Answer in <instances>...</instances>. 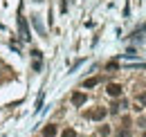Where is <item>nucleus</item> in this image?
<instances>
[{
    "mask_svg": "<svg viewBox=\"0 0 146 137\" xmlns=\"http://www.w3.org/2000/svg\"><path fill=\"white\" fill-rule=\"evenodd\" d=\"M99 81H101L99 76H90V79L83 81V88H94V86H99Z\"/></svg>",
    "mask_w": 146,
    "mask_h": 137,
    "instance_id": "6",
    "label": "nucleus"
},
{
    "mask_svg": "<svg viewBox=\"0 0 146 137\" xmlns=\"http://www.w3.org/2000/svg\"><path fill=\"white\" fill-rule=\"evenodd\" d=\"M99 135H101V137L110 135V128H108V126H101V128H99Z\"/></svg>",
    "mask_w": 146,
    "mask_h": 137,
    "instance_id": "9",
    "label": "nucleus"
},
{
    "mask_svg": "<svg viewBox=\"0 0 146 137\" xmlns=\"http://www.w3.org/2000/svg\"><path fill=\"white\" fill-rule=\"evenodd\" d=\"M142 137H146V133H144V135H142Z\"/></svg>",
    "mask_w": 146,
    "mask_h": 137,
    "instance_id": "13",
    "label": "nucleus"
},
{
    "mask_svg": "<svg viewBox=\"0 0 146 137\" xmlns=\"http://www.w3.org/2000/svg\"><path fill=\"white\" fill-rule=\"evenodd\" d=\"M63 137H76V130H74V128H65V130H63Z\"/></svg>",
    "mask_w": 146,
    "mask_h": 137,
    "instance_id": "8",
    "label": "nucleus"
},
{
    "mask_svg": "<svg viewBox=\"0 0 146 137\" xmlns=\"http://www.w3.org/2000/svg\"><path fill=\"white\" fill-rule=\"evenodd\" d=\"M106 115H108V110H106V108H101V106H99V108H94L92 112H88V117H90V119H94V121L106 119Z\"/></svg>",
    "mask_w": 146,
    "mask_h": 137,
    "instance_id": "1",
    "label": "nucleus"
},
{
    "mask_svg": "<svg viewBox=\"0 0 146 137\" xmlns=\"http://www.w3.org/2000/svg\"><path fill=\"white\" fill-rule=\"evenodd\" d=\"M86 103V94L83 92H74L72 94V106H83Z\"/></svg>",
    "mask_w": 146,
    "mask_h": 137,
    "instance_id": "5",
    "label": "nucleus"
},
{
    "mask_svg": "<svg viewBox=\"0 0 146 137\" xmlns=\"http://www.w3.org/2000/svg\"><path fill=\"white\" fill-rule=\"evenodd\" d=\"M117 137H133V135H130V130H128V128H124V130H119V133H117Z\"/></svg>",
    "mask_w": 146,
    "mask_h": 137,
    "instance_id": "10",
    "label": "nucleus"
},
{
    "mask_svg": "<svg viewBox=\"0 0 146 137\" xmlns=\"http://www.w3.org/2000/svg\"><path fill=\"white\" fill-rule=\"evenodd\" d=\"M135 101H137V106H135V110H142V108L146 106V92H142V94H137V99H135Z\"/></svg>",
    "mask_w": 146,
    "mask_h": 137,
    "instance_id": "7",
    "label": "nucleus"
},
{
    "mask_svg": "<svg viewBox=\"0 0 146 137\" xmlns=\"http://www.w3.org/2000/svg\"><path fill=\"white\" fill-rule=\"evenodd\" d=\"M119 68V63H117V61H110L108 65H106V70H117Z\"/></svg>",
    "mask_w": 146,
    "mask_h": 137,
    "instance_id": "11",
    "label": "nucleus"
},
{
    "mask_svg": "<svg viewBox=\"0 0 146 137\" xmlns=\"http://www.w3.org/2000/svg\"><path fill=\"white\" fill-rule=\"evenodd\" d=\"M106 92H108L110 97H121V92H124V88L119 86V83H108V88H106Z\"/></svg>",
    "mask_w": 146,
    "mask_h": 137,
    "instance_id": "2",
    "label": "nucleus"
},
{
    "mask_svg": "<svg viewBox=\"0 0 146 137\" xmlns=\"http://www.w3.org/2000/svg\"><path fill=\"white\" fill-rule=\"evenodd\" d=\"M126 108H128V101H126V99H121V101H119V110H126Z\"/></svg>",
    "mask_w": 146,
    "mask_h": 137,
    "instance_id": "12",
    "label": "nucleus"
},
{
    "mask_svg": "<svg viewBox=\"0 0 146 137\" xmlns=\"http://www.w3.org/2000/svg\"><path fill=\"white\" fill-rule=\"evenodd\" d=\"M18 27H20V36H23V41H29L32 36H29V29H27V23H25V18L18 16Z\"/></svg>",
    "mask_w": 146,
    "mask_h": 137,
    "instance_id": "3",
    "label": "nucleus"
},
{
    "mask_svg": "<svg viewBox=\"0 0 146 137\" xmlns=\"http://www.w3.org/2000/svg\"><path fill=\"white\" fill-rule=\"evenodd\" d=\"M56 133H58L56 124H47V126L43 128V137H56Z\"/></svg>",
    "mask_w": 146,
    "mask_h": 137,
    "instance_id": "4",
    "label": "nucleus"
}]
</instances>
